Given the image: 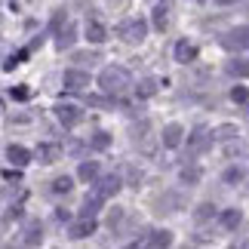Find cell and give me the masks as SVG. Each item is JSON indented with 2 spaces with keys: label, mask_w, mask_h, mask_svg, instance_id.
<instances>
[{
  "label": "cell",
  "mask_w": 249,
  "mask_h": 249,
  "mask_svg": "<svg viewBox=\"0 0 249 249\" xmlns=\"http://www.w3.org/2000/svg\"><path fill=\"white\" fill-rule=\"evenodd\" d=\"M62 86H65V89H71V92H83L86 86H89V74L77 71V68H68V71L62 74Z\"/></svg>",
  "instance_id": "obj_7"
},
{
  "label": "cell",
  "mask_w": 249,
  "mask_h": 249,
  "mask_svg": "<svg viewBox=\"0 0 249 249\" xmlns=\"http://www.w3.org/2000/svg\"><path fill=\"white\" fill-rule=\"evenodd\" d=\"M108 145H111V136H108V132H102V129H99V132L92 136V148H95V151H105Z\"/></svg>",
  "instance_id": "obj_27"
},
{
  "label": "cell",
  "mask_w": 249,
  "mask_h": 249,
  "mask_svg": "<svg viewBox=\"0 0 249 249\" xmlns=\"http://www.w3.org/2000/svg\"><path fill=\"white\" fill-rule=\"evenodd\" d=\"M77 178L86 181V185H92V181L99 178V163H95V160H83L80 169H77Z\"/></svg>",
  "instance_id": "obj_14"
},
{
  "label": "cell",
  "mask_w": 249,
  "mask_h": 249,
  "mask_svg": "<svg viewBox=\"0 0 249 249\" xmlns=\"http://www.w3.org/2000/svg\"><path fill=\"white\" fill-rule=\"evenodd\" d=\"M148 246H154V249H160V246H172V231H151V237L145 240Z\"/></svg>",
  "instance_id": "obj_16"
},
{
  "label": "cell",
  "mask_w": 249,
  "mask_h": 249,
  "mask_svg": "<svg viewBox=\"0 0 249 249\" xmlns=\"http://www.w3.org/2000/svg\"><path fill=\"white\" fill-rule=\"evenodd\" d=\"M218 43H222L225 50H231V53L249 50V25H234V28H228V31L218 37Z\"/></svg>",
  "instance_id": "obj_2"
},
{
  "label": "cell",
  "mask_w": 249,
  "mask_h": 249,
  "mask_svg": "<svg viewBox=\"0 0 249 249\" xmlns=\"http://www.w3.org/2000/svg\"><path fill=\"white\" fill-rule=\"evenodd\" d=\"M213 215H215V206H213V203H200L197 213H194L197 222H206V218H213Z\"/></svg>",
  "instance_id": "obj_25"
},
{
  "label": "cell",
  "mask_w": 249,
  "mask_h": 249,
  "mask_svg": "<svg viewBox=\"0 0 249 249\" xmlns=\"http://www.w3.org/2000/svg\"><path fill=\"white\" fill-rule=\"evenodd\" d=\"M117 37L120 40H126V43H142L148 37V22L145 18H126V22H120L117 25Z\"/></svg>",
  "instance_id": "obj_3"
},
{
  "label": "cell",
  "mask_w": 249,
  "mask_h": 249,
  "mask_svg": "<svg viewBox=\"0 0 249 249\" xmlns=\"http://www.w3.org/2000/svg\"><path fill=\"white\" fill-rule=\"evenodd\" d=\"M55 117H59V123L62 126H77V123L83 120V111L77 108V105H71V102H59L55 105Z\"/></svg>",
  "instance_id": "obj_6"
},
{
  "label": "cell",
  "mask_w": 249,
  "mask_h": 249,
  "mask_svg": "<svg viewBox=\"0 0 249 249\" xmlns=\"http://www.w3.org/2000/svg\"><path fill=\"white\" fill-rule=\"evenodd\" d=\"M74 59H77V62H99V55H95V53H77Z\"/></svg>",
  "instance_id": "obj_30"
},
{
  "label": "cell",
  "mask_w": 249,
  "mask_h": 249,
  "mask_svg": "<svg viewBox=\"0 0 249 249\" xmlns=\"http://www.w3.org/2000/svg\"><path fill=\"white\" fill-rule=\"evenodd\" d=\"M200 178H203L200 166H185V169H181V181H185V185H197Z\"/></svg>",
  "instance_id": "obj_21"
},
{
  "label": "cell",
  "mask_w": 249,
  "mask_h": 249,
  "mask_svg": "<svg viewBox=\"0 0 249 249\" xmlns=\"http://www.w3.org/2000/svg\"><path fill=\"white\" fill-rule=\"evenodd\" d=\"M246 13H249V6H246Z\"/></svg>",
  "instance_id": "obj_32"
},
{
  "label": "cell",
  "mask_w": 249,
  "mask_h": 249,
  "mask_svg": "<svg viewBox=\"0 0 249 249\" xmlns=\"http://www.w3.org/2000/svg\"><path fill=\"white\" fill-rule=\"evenodd\" d=\"M240 222H243V213H240V209H225V213H222V228H228V231L240 228Z\"/></svg>",
  "instance_id": "obj_18"
},
{
  "label": "cell",
  "mask_w": 249,
  "mask_h": 249,
  "mask_svg": "<svg viewBox=\"0 0 249 249\" xmlns=\"http://www.w3.org/2000/svg\"><path fill=\"white\" fill-rule=\"evenodd\" d=\"M59 157H62L59 145H40V148H37V160H40V163H55Z\"/></svg>",
  "instance_id": "obj_15"
},
{
  "label": "cell",
  "mask_w": 249,
  "mask_h": 249,
  "mask_svg": "<svg viewBox=\"0 0 249 249\" xmlns=\"http://www.w3.org/2000/svg\"><path fill=\"white\" fill-rule=\"evenodd\" d=\"M154 92H157V80L154 77H145L139 83V99H151Z\"/></svg>",
  "instance_id": "obj_22"
},
{
  "label": "cell",
  "mask_w": 249,
  "mask_h": 249,
  "mask_svg": "<svg viewBox=\"0 0 249 249\" xmlns=\"http://www.w3.org/2000/svg\"><path fill=\"white\" fill-rule=\"evenodd\" d=\"M154 28L157 31L166 28V6H154Z\"/></svg>",
  "instance_id": "obj_29"
},
{
  "label": "cell",
  "mask_w": 249,
  "mask_h": 249,
  "mask_svg": "<svg viewBox=\"0 0 249 249\" xmlns=\"http://www.w3.org/2000/svg\"><path fill=\"white\" fill-rule=\"evenodd\" d=\"M234 136H237V126H231V123H225V126H218L213 132V139H218V142H228V139H234Z\"/></svg>",
  "instance_id": "obj_24"
},
{
  "label": "cell",
  "mask_w": 249,
  "mask_h": 249,
  "mask_svg": "<svg viewBox=\"0 0 249 249\" xmlns=\"http://www.w3.org/2000/svg\"><path fill=\"white\" fill-rule=\"evenodd\" d=\"M231 102L246 105L249 102V89H246V86H234V89H231Z\"/></svg>",
  "instance_id": "obj_28"
},
{
  "label": "cell",
  "mask_w": 249,
  "mask_h": 249,
  "mask_svg": "<svg viewBox=\"0 0 249 249\" xmlns=\"http://www.w3.org/2000/svg\"><path fill=\"white\" fill-rule=\"evenodd\" d=\"M25 243H28V246L43 243V228H40V222H31V225L25 228Z\"/></svg>",
  "instance_id": "obj_19"
},
{
  "label": "cell",
  "mask_w": 249,
  "mask_h": 249,
  "mask_svg": "<svg viewBox=\"0 0 249 249\" xmlns=\"http://www.w3.org/2000/svg\"><path fill=\"white\" fill-rule=\"evenodd\" d=\"M160 139H163V148H178L181 139H185V129H181V123H166Z\"/></svg>",
  "instance_id": "obj_9"
},
{
  "label": "cell",
  "mask_w": 249,
  "mask_h": 249,
  "mask_svg": "<svg viewBox=\"0 0 249 249\" xmlns=\"http://www.w3.org/2000/svg\"><path fill=\"white\" fill-rule=\"evenodd\" d=\"M194 59H197V46L188 43V40H178L176 43V62L188 65V62H194Z\"/></svg>",
  "instance_id": "obj_13"
},
{
  "label": "cell",
  "mask_w": 249,
  "mask_h": 249,
  "mask_svg": "<svg viewBox=\"0 0 249 249\" xmlns=\"http://www.w3.org/2000/svg\"><path fill=\"white\" fill-rule=\"evenodd\" d=\"M243 176H246V172L240 166H231V169H225L222 181H225V185H237V181H243Z\"/></svg>",
  "instance_id": "obj_23"
},
{
  "label": "cell",
  "mask_w": 249,
  "mask_h": 249,
  "mask_svg": "<svg viewBox=\"0 0 249 249\" xmlns=\"http://www.w3.org/2000/svg\"><path fill=\"white\" fill-rule=\"evenodd\" d=\"M218 6H231V3H237V0H215Z\"/></svg>",
  "instance_id": "obj_31"
},
{
  "label": "cell",
  "mask_w": 249,
  "mask_h": 249,
  "mask_svg": "<svg viewBox=\"0 0 249 249\" xmlns=\"http://www.w3.org/2000/svg\"><path fill=\"white\" fill-rule=\"evenodd\" d=\"M71 188H74V178L71 176H59V178H53V185H50L53 194H68Z\"/></svg>",
  "instance_id": "obj_20"
},
{
  "label": "cell",
  "mask_w": 249,
  "mask_h": 249,
  "mask_svg": "<svg viewBox=\"0 0 249 249\" xmlns=\"http://www.w3.org/2000/svg\"><path fill=\"white\" fill-rule=\"evenodd\" d=\"M89 234H95V215H83L71 225V240H86Z\"/></svg>",
  "instance_id": "obj_8"
},
{
  "label": "cell",
  "mask_w": 249,
  "mask_h": 249,
  "mask_svg": "<svg viewBox=\"0 0 249 249\" xmlns=\"http://www.w3.org/2000/svg\"><path fill=\"white\" fill-rule=\"evenodd\" d=\"M225 71L231 74V77H240L243 80V77H249V62L246 59H234V62L225 65Z\"/></svg>",
  "instance_id": "obj_17"
},
{
  "label": "cell",
  "mask_w": 249,
  "mask_h": 249,
  "mask_svg": "<svg viewBox=\"0 0 249 249\" xmlns=\"http://www.w3.org/2000/svg\"><path fill=\"white\" fill-rule=\"evenodd\" d=\"M6 160L13 166H25V163H31V151L22 148V145H9L6 148Z\"/></svg>",
  "instance_id": "obj_12"
},
{
  "label": "cell",
  "mask_w": 249,
  "mask_h": 249,
  "mask_svg": "<svg viewBox=\"0 0 249 249\" xmlns=\"http://www.w3.org/2000/svg\"><path fill=\"white\" fill-rule=\"evenodd\" d=\"M209 145H213V132L206 126H197L188 136V157H200L203 151H209Z\"/></svg>",
  "instance_id": "obj_4"
},
{
  "label": "cell",
  "mask_w": 249,
  "mask_h": 249,
  "mask_svg": "<svg viewBox=\"0 0 249 249\" xmlns=\"http://www.w3.org/2000/svg\"><path fill=\"white\" fill-rule=\"evenodd\" d=\"M120 188H123V178H120V176H105V178H99V181H95L92 194H95V197H99L102 203H105V200H111V197L117 194Z\"/></svg>",
  "instance_id": "obj_5"
},
{
  "label": "cell",
  "mask_w": 249,
  "mask_h": 249,
  "mask_svg": "<svg viewBox=\"0 0 249 249\" xmlns=\"http://www.w3.org/2000/svg\"><path fill=\"white\" fill-rule=\"evenodd\" d=\"M55 31H59V37H55V46H59V50H68V46L74 43V37H77V28H74L68 18H65V28L59 25Z\"/></svg>",
  "instance_id": "obj_11"
},
{
  "label": "cell",
  "mask_w": 249,
  "mask_h": 249,
  "mask_svg": "<svg viewBox=\"0 0 249 249\" xmlns=\"http://www.w3.org/2000/svg\"><path fill=\"white\" fill-rule=\"evenodd\" d=\"M99 86L108 95H123V92H129V86H132V74L123 68V65H108V68L99 74Z\"/></svg>",
  "instance_id": "obj_1"
},
{
  "label": "cell",
  "mask_w": 249,
  "mask_h": 249,
  "mask_svg": "<svg viewBox=\"0 0 249 249\" xmlns=\"http://www.w3.org/2000/svg\"><path fill=\"white\" fill-rule=\"evenodd\" d=\"M86 40L89 43H105L108 40V28H105L99 18H86Z\"/></svg>",
  "instance_id": "obj_10"
},
{
  "label": "cell",
  "mask_w": 249,
  "mask_h": 249,
  "mask_svg": "<svg viewBox=\"0 0 249 249\" xmlns=\"http://www.w3.org/2000/svg\"><path fill=\"white\" fill-rule=\"evenodd\" d=\"M99 206H102V200L95 197V194L86 197V200H83V215H95V213H99Z\"/></svg>",
  "instance_id": "obj_26"
}]
</instances>
